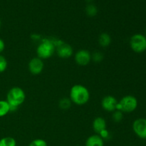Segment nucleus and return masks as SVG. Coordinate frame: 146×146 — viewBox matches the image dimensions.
<instances>
[{
	"label": "nucleus",
	"instance_id": "1",
	"mask_svg": "<svg viewBox=\"0 0 146 146\" xmlns=\"http://www.w3.org/2000/svg\"><path fill=\"white\" fill-rule=\"evenodd\" d=\"M91 94L88 88L81 84H76L70 90L69 98L72 104L84 106L89 101Z\"/></svg>",
	"mask_w": 146,
	"mask_h": 146
},
{
	"label": "nucleus",
	"instance_id": "2",
	"mask_svg": "<svg viewBox=\"0 0 146 146\" xmlns=\"http://www.w3.org/2000/svg\"><path fill=\"white\" fill-rule=\"evenodd\" d=\"M56 52V46L51 38H44L36 48L37 57L41 59H48Z\"/></svg>",
	"mask_w": 146,
	"mask_h": 146
},
{
	"label": "nucleus",
	"instance_id": "3",
	"mask_svg": "<svg viewBox=\"0 0 146 146\" xmlns=\"http://www.w3.org/2000/svg\"><path fill=\"white\" fill-rule=\"evenodd\" d=\"M26 99V94L20 87H13L9 90L7 94V100L10 106L19 108L24 104Z\"/></svg>",
	"mask_w": 146,
	"mask_h": 146
},
{
	"label": "nucleus",
	"instance_id": "4",
	"mask_svg": "<svg viewBox=\"0 0 146 146\" xmlns=\"http://www.w3.org/2000/svg\"><path fill=\"white\" fill-rule=\"evenodd\" d=\"M138 100L135 96L131 95L125 96L118 101L116 110L123 113L133 112L138 107Z\"/></svg>",
	"mask_w": 146,
	"mask_h": 146
},
{
	"label": "nucleus",
	"instance_id": "5",
	"mask_svg": "<svg viewBox=\"0 0 146 146\" xmlns=\"http://www.w3.org/2000/svg\"><path fill=\"white\" fill-rule=\"evenodd\" d=\"M130 46L135 53L144 52L146 50V37L141 34H135L130 39Z\"/></svg>",
	"mask_w": 146,
	"mask_h": 146
},
{
	"label": "nucleus",
	"instance_id": "6",
	"mask_svg": "<svg viewBox=\"0 0 146 146\" xmlns=\"http://www.w3.org/2000/svg\"><path fill=\"white\" fill-rule=\"evenodd\" d=\"M56 52L59 58L66 59L71 58L73 56L74 48L70 44L62 41L56 47Z\"/></svg>",
	"mask_w": 146,
	"mask_h": 146
},
{
	"label": "nucleus",
	"instance_id": "7",
	"mask_svg": "<svg viewBox=\"0 0 146 146\" xmlns=\"http://www.w3.org/2000/svg\"><path fill=\"white\" fill-rule=\"evenodd\" d=\"M28 68L29 72L33 75H39L44 71V61L38 57H34V58H31L29 62Z\"/></svg>",
	"mask_w": 146,
	"mask_h": 146
},
{
	"label": "nucleus",
	"instance_id": "8",
	"mask_svg": "<svg viewBox=\"0 0 146 146\" xmlns=\"http://www.w3.org/2000/svg\"><path fill=\"white\" fill-rule=\"evenodd\" d=\"M74 59L78 65L85 66L91 61V54L86 49H80L76 53Z\"/></svg>",
	"mask_w": 146,
	"mask_h": 146
},
{
	"label": "nucleus",
	"instance_id": "9",
	"mask_svg": "<svg viewBox=\"0 0 146 146\" xmlns=\"http://www.w3.org/2000/svg\"><path fill=\"white\" fill-rule=\"evenodd\" d=\"M133 130L135 135L141 139H146V119L138 118L133 123Z\"/></svg>",
	"mask_w": 146,
	"mask_h": 146
},
{
	"label": "nucleus",
	"instance_id": "10",
	"mask_svg": "<svg viewBox=\"0 0 146 146\" xmlns=\"http://www.w3.org/2000/svg\"><path fill=\"white\" fill-rule=\"evenodd\" d=\"M118 101L114 96L111 95L106 96L101 101V106L103 109L108 112H113L116 110L117 104Z\"/></svg>",
	"mask_w": 146,
	"mask_h": 146
},
{
	"label": "nucleus",
	"instance_id": "11",
	"mask_svg": "<svg viewBox=\"0 0 146 146\" xmlns=\"http://www.w3.org/2000/svg\"><path fill=\"white\" fill-rule=\"evenodd\" d=\"M92 127L94 132L96 133V134L100 133L101 131L107 128L106 121L103 117H96L93 121Z\"/></svg>",
	"mask_w": 146,
	"mask_h": 146
},
{
	"label": "nucleus",
	"instance_id": "12",
	"mask_svg": "<svg viewBox=\"0 0 146 146\" xmlns=\"http://www.w3.org/2000/svg\"><path fill=\"white\" fill-rule=\"evenodd\" d=\"M85 146H104V141L99 135L94 134L87 138Z\"/></svg>",
	"mask_w": 146,
	"mask_h": 146
},
{
	"label": "nucleus",
	"instance_id": "13",
	"mask_svg": "<svg viewBox=\"0 0 146 146\" xmlns=\"http://www.w3.org/2000/svg\"><path fill=\"white\" fill-rule=\"evenodd\" d=\"M111 37L108 33H102L100 34L99 37H98V44L101 47H106L109 46L110 44H111Z\"/></svg>",
	"mask_w": 146,
	"mask_h": 146
},
{
	"label": "nucleus",
	"instance_id": "14",
	"mask_svg": "<svg viewBox=\"0 0 146 146\" xmlns=\"http://www.w3.org/2000/svg\"><path fill=\"white\" fill-rule=\"evenodd\" d=\"M10 112V106L6 100H0V118L6 116Z\"/></svg>",
	"mask_w": 146,
	"mask_h": 146
},
{
	"label": "nucleus",
	"instance_id": "15",
	"mask_svg": "<svg viewBox=\"0 0 146 146\" xmlns=\"http://www.w3.org/2000/svg\"><path fill=\"white\" fill-rule=\"evenodd\" d=\"M0 146H17V141L13 137H4L0 139Z\"/></svg>",
	"mask_w": 146,
	"mask_h": 146
},
{
	"label": "nucleus",
	"instance_id": "16",
	"mask_svg": "<svg viewBox=\"0 0 146 146\" xmlns=\"http://www.w3.org/2000/svg\"><path fill=\"white\" fill-rule=\"evenodd\" d=\"M86 14L90 17H96L98 14V8L93 4H88L86 7Z\"/></svg>",
	"mask_w": 146,
	"mask_h": 146
},
{
	"label": "nucleus",
	"instance_id": "17",
	"mask_svg": "<svg viewBox=\"0 0 146 146\" xmlns=\"http://www.w3.org/2000/svg\"><path fill=\"white\" fill-rule=\"evenodd\" d=\"M72 102H71L70 98H63L58 102V106L62 110H68L71 107Z\"/></svg>",
	"mask_w": 146,
	"mask_h": 146
},
{
	"label": "nucleus",
	"instance_id": "18",
	"mask_svg": "<svg viewBox=\"0 0 146 146\" xmlns=\"http://www.w3.org/2000/svg\"><path fill=\"white\" fill-rule=\"evenodd\" d=\"M123 118V113L121 111L115 110L113 112L112 119L115 123H120Z\"/></svg>",
	"mask_w": 146,
	"mask_h": 146
},
{
	"label": "nucleus",
	"instance_id": "19",
	"mask_svg": "<svg viewBox=\"0 0 146 146\" xmlns=\"http://www.w3.org/2000/svg\"><path fill=\"white\" fill-rule=\"evenodd\" d=\"M104 54L99 51H96L94 54H91V61L95 63H100L104 60Z\"/></svg>",
	"mask_w": 146,
	"mask_h": 146
},
{
	"label": "nucleus",
	"instance_id": "20",
	"mask_svg": "<svg viewBox=\"0 0 146 146\" xmlns=\"http://www.w3.org/2000/svg\"><path fill=\"white\" fill-rule=\"evenodd\" d=\"M8 67V61L3 55L0 54V74L4 72Z\"/></svg>",
	"mask_w": 146,
	"mask_h": 146
},
{
	"label": "nucleus",
	"instance_id": "21",
	"mask_svg": "<svg viewBox=\"0 0 146 146\" xmlns=\"http://www.w3.org/2000/svg\"><path fill=\"white\" fill-rule=\"evenodd\" d=\"M29 146H48V144H47V143L44 139L37 138V139L33 140L30 143Z\"/></svg>",
	"mask_w": 146,
	"mask_h": 146
},
{
	"label": "nucleus",
	"instance_id": "22",
	"mask_svg": "<svg viewBox=\"0 0 146 146\" xmlns=\"http://www.w3.org/2000/svg\"><path fill=\"white\" fill-rule=\"evenodd\" d=\"M98 135H99L100 136H101V138H102L104 141H105V140H108L111 138V133H110L109 131L107 130V128L101 131V132L100 133H98Z\"/></svg>",
	"mask_w": 146,
	"mask_h": 146
},
{
	"label": "nucleus",
	"instance_id": "23",
	"mask_svg": "<svg viewBox=\"0 0 146 146\" xmlns=\"http://www.w3.org/2000/svg\"><path fill=\"white\" fill-rule=\"evenodd\" d=\"M5 49V42L1 38H0V54Z\"/></svg>",
	"mask_w": 146,
	"mask_h": 146
},
{
	"label": "nucleus",
	"instance_id": "24",
	"mask_svg": "<svg viewBox=\"0 0 146 146\" xmlns=\"http://www.w3.org/2000/svg\"><path fill=\"white\" fill-rule=\"evenodd\" d=\"M86 1L87 3H88V4H91V2H92L94 0H85Z\"/></svg>",
	"mask_w": 146,
	"mask_h": 146
},
{
	"label": "nucleus",
	"instance_id": "25",
	"mask_svg": "<svg viewBox=\"0 0 146 146\" xmlns=\"http://www.w3.org/2000/svg\"><path fill=\"white\" fill-rule=\"evenodd\" d=\"M1 21L0 20V29H1Z\"/></svg>",
	"mask_w": 146,
	"mask_h": 146
},
{
	"label": "nucleus",
	"instance_id": "26",
	"mask_svg": "<svg viewBox=\"0 0 146 146\" xmlns=\"http://www.w3.org/2000/svg\"><path fill=\"white\" fill-rule=\"evenodd\" d=\"M145 37H146V29H145Z\"/></svg>",
	"mask_w": 146,
	"mask_h": 146
}]
</instances>
